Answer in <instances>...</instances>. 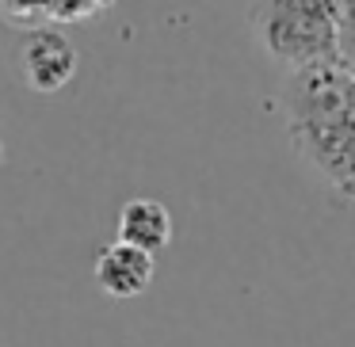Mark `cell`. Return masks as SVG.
Returning <instances> with one entry per match:
<instances>
[{
  "instance_id": "8992f818",
  "label": "cell",
  "mask_w": 355,
  "mask_h": 347,
  "mask_svg": "<svg viewBox=\"0 0 355 347\" xmlns=\"http://www.w3.org/2000/svg\"><path fill=\"white\" fill-rule=\"evenodd\" d=\"M119 240L138 244L146 252H164L172 244V214L157 199H130L119 210Z\"/></svg>"
},
{
  "instance_id": "7a4b0ae2",
  "label": "cell",
  "mask_w": 355,
  "mask_h": 347,
  "mask_svg": "<svg viewBox=\"0 0 355 347\" xmlns=\"http://www.w3.org/2000/svg\"><path fill=\"white\" fill-rule=\"evenodd\" d=\"M344 12L347 0H252L248 27L263 54L291 73L344 62Z\"/></svg>"
},
{
  "instance_id": "6da1fadb",
  "label": "cell",
  "mask_w": 355,
  "mask_h": 347,
  "mask_svg": "<svg viewBox=\"0 0 355 347\" xmlns=\"http://www.w3.org/2000/svg\"><path fill=\"white\" fill-rule=\"evenodd\" d=\"M283 115L294 153L336 191L355 195V73L344 62L291 69Z\"/></svg>"
},
{
  "instance_id": "3957f363",
  "label": "cell",
  "mask_w": 355,
  "mask_h": 347,
  "mask_svg": "<svg viewBox=\"0 0 355 347\" xmlns=\"http://www.w3.org/2000/svg\"><path fill=\"white\" fill-rule=\"evenodd\" d=\"M19 69L31 92L54 96L77 77V46L54 27H31L19 42Z\"/></svg>"
},
{
  "instance_id": "277c9868",
  "label": "cell",
  "mask_w": 355,
  "mask_h": 347,
  "mask_svg": "<svg viewBox=\"0 0 355 347\" xmlns=\"http://www.w3.org/2000/svg\"><path fill=\"white\" fill-rule=\"evenodd\" d=\"M96 283L111 298H138L153 283V252L126 244V240H115L96 260Z\"/></svg>"
},
{
  "instance_id": "5b68a950",
  "label": "cell",
  "mask_w": 355,
  "mask_h": 347,
  "mask_svg": "<svg viewBox=\"0 0 355 347\" xmlns=\"http://www.w3.org/2000/svg\"><path fill=\"white\" fill-rule=\"evenodd\" d=\"M115 0H0V16L16 27H46V24H80L107 12Z\"/></svg>"
},
{
  "instance_id": "52a82bcc",
  "label": "cell",
  "mask_w": 355,
  "mask_h": 347,
  "mask_svg": "<svg viewBox=\"0 0 355 347\" xmlns=\"http://www.w3.org/2000/svg\"><path fill=\"white\" fill-rule=\"evenodd\" d=\"M0 157H4V145H0Z\"/></svg>"
}]
</instances>
